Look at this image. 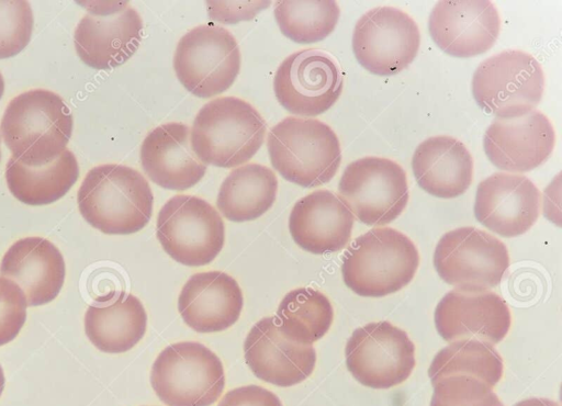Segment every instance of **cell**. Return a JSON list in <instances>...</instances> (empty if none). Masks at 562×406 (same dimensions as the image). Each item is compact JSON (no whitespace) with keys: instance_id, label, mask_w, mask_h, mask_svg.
I'll list each match as a JSON object with an SVG mask.
<instances>
[{"instance_id":"4fadbf2b","label":"cell","mask_w":562,"mask_h":406,"mask_svg":"<svg viewBox=\"0 0 562 406\" xmlns=\"http://www.w3.org/2000/svg\"><path fill=\"white\" fill-rule=\"evenodd\" d=\"M420 45L416 22L394 7L367 11L356 22L352 50L358 63L378 76H393L407 68Z\"/></svg>"},{"instance_id":"5b68a950","label":"cell","mask_w":562,"mask_h":406,"mask_svg":"<svg viewBox=\"0 0 562 406\" xmlns=\"http://www.w3.org/2000/svg\"><path fill=\"white\" fill-rule=\"evenodd\" d=\"M267 148L271 165L281 177L303 188L329 182L341 162L336 133L316 119H283L270 129Z\"/></svg>"},{"instance_id":"cb8c5ba5","label":"cell","mask_w":562,"mask_h":406,"mask_svg":"<svg viewBox=\"0 0 562 406\" xmlns=\"http://www.w3.org/2000/svg\"><path fill=\"white\" fill-rule=\"evenodd\" d=\"M243 304V292L237 281L223 271L191 275L178 297L182 319L198 332L229 328L239 318Z\"/></svg>"},{"instance_id":"f546056e","label":"cell","mask_w":562,"mask_h":406,"mask_svg":"<svg viewBox=\"0 0 562 406\" xmlns=\"http://www.w3.org/2000/svg\"><path fill=\"white\" fill-rule=\"evenodd\" d=\"M428 375L432 385L447 376L467 375L493 388L502 379L503 360L490 343L473 339L457 340L435 356Z\"/></svg>"},{"instance_id":"9a60e30c","label":"cell","mask_w":562,"mask_h":406,"mask_svg":"<svg viewBox=\"0 0 562 406\" xmlns=\"http://www.w3.org/2000/svg\"><path fill=\"white\" fill-rule=\"evenodd\" d=\"M342 76L336 60L319 49L289 55L278 67L273 90L290 113L316 116L330 109L342 91Z\"/></svg>"},{"instance_id":"74e56055","label":"cell","mask_w":562,"mask_h":406,"mask_svg":"<svg viewBox=\"0 0 562 406\" xmlns=\"http://www.w3.org/2000/svg\"><path fill=\"white\" fill-rule=\"evenodd\" d=\"M4 382H5V380H4L3 370H2V368L0 365V396H1L2 391L4 388Z\"/></svg>"},{"instance_id":"83f0119b","label":"cell","mask_w":562,"mask_h":406,"mask_svg":"<svg viewBox=\"0 0 562 406\" xmlns=\"http://www.w3.org/2000/svg\"><path fill=\"white\" fill-rule=\"evenodd\" d=\"M79 166L70 149L42 167H27L10 158L5 180L12 195L27 205H46L63 198L76 183Z\"/></svg>"},{"instance_id":"484cf974","label":"cell","mask_w":562,"mask_h":406,"mask_svg":"<svg viewBox=\"0 0 562 406\" xmlns=\"http://www.w3.org/2000/svg\"><path fill=\"white\" fill-rule=\"evenodd\" d=\"M147 314L133 294L121 292L109 304L91 305L85 314V331L97 349L122 353L144 337Z\"/></svg>"},{"instance_id":"1f68e13d","label":"cell","mask_w":562,"mask_h":406,"mask_svg":"<svg viewBox=\"0 0 562 406\" xmlns=\"http://www.w3.org/2000/svg\"><path fill=\"white\" fill-rule=\"evenodd\" d=\"M432 386L430 406H504L490 386L472 376H447Z\"/></svg>"},{"instance_id":"ac0fdd59","label":"cell","mask_w":562,"mask_h":406,"mask_svg":"<svg viewBox=\"0 0 562 406\" xmlns=\"http://www.w3.org/2000/svg\"><path fill=\"white\" fill-rule=\"evenodd\" d=\"M555 132L540 111L514 119H496L486 128L483 147L488 160L498 169L527 172L542 165L551 155Z\"/></svg>"},{"instance_id":"2e32d148","label":"cell","mask_w":562,"mask_h":406,"mask_svg":"<svg viewBox=\"0 0 562 406\" xmlns=\"http://www.w3.org/2000/svg\"><path fill=\"white\" fill-rule=\"evenodd\" d=\"M432 41L446 54L468 58L482 55L496 42L501 18L487 0H445L429 15Z\"/></svg>"},{"instance_id":"ab89813d","label":"cell","mask_w":562,"mask_h":406,"mask_svg":"<svg viewBox=\"0 0 562 406\" xmlns=\"http://www.w3.org/2000/svg\"><path fill=\"white\" fill-rule=\"evenodd\" d=\"M0 160H1V136H0Z\"/></svg>"},{"instance_id":"603a6c76","label":"cell","mask_w":562,"mask_h":406,"mask_svg":"<svg viewBox=\"0 0 562 406\" xmlns=\"http://www.w3.org/2000/svg\"><path fill=\"white\" fill-rule=\"evenodd\" d=\"M355 216L328 190H316L300 199L290 213L289 230L294 243L315 255L339 251L348 244Z\"/></svg>"},{"instance_id":"d6a6232c","label":"cell","mask_w":562,"mask_h":406,"mask_svg":"<svg viewBox=\"0 0 562 406\" xmlns=\"http://www.w3.org/2000/svg\"><path fill=\"white\" fill-rule=\"evenodd\" d=\"M33 24L27 1H0V59L15 56L26 47Z\"/></svg>"},{"instance_id":"7a4b0ae2","label":"cell","mask_w":562,"mask_h":406,"mask_svg":"<svg viewBox=\"0 0 562 406\" xmlns=\"http://www.w3.org/2000/svg\"><path fill=\"white\" fill-rule=\"evenodd\" d=\"M72 123L71 112L61 97L49 90L33 89L9 102L0 133L12 158L27 167H42L66 149Z\"/></svg>"},{"instance_id":"d590c367","label":"cell","mask_w":562,"mask_h":406,"mask_svg":"<svg viewBox=\"0 0 562 406\" xmlns=\"http://www.w3.org/2000/svg\"><path fill=\"white\" fill-rule=\"evenodd\" d=\"M217 406H282V403L265 387L245 385L228 391Z\"/></svg>"},{"instance_id":"ba28073f","label":"cell","mask_w":562,"mask_h":406,"mask_svg":"<svg viewBox=\"0 0 562 406\" xmlns=\"http://www.w3.org/2000/svg\"><path fill=\"white\" fill-rule=\"evenodd\" d=\"M240 50L226 29L202 24L178 42L173 69L180 83L199 98H212L226 91L240 70Z\"/></svg>"},{"instance_id":"e0dca14e","label":"cell","mask_w":562,"mask_h":406,"mask_svg":"<svg viewBox=\"0 0 562 406\" xmlns=\"http://www.w3.org/2000/svg\"><path fill=\"white\" fill-rule=\"evenodd\" d=\"M540 213V192L527 177L495 172L476 189L475 218L503 237H516L531 228Z\"/></svg>"},{"instance_id":"8fae6325","label":"cell","mask_w":562,"mask_h":406,"mask_svg":"<svg viewBox=\"0 0 562 406\" xmlns=\"http://www.w3.org/2000/svg\"><path fill=\"white\" fill-rule=\"evenodd\" d=\"M405 170L395 161L369 156L350 162L338 183V198L361 223L393 222L408 202Z\"/></svg>"},{"instance_id":"44dd1931","label":"cell","mask_w":562,"mask_h":406,"mask_svg":"<svg viewBox=\"0 0 562 406\" xmlns=\"http://www.w3.org/2000/svg\"><path fill=\"white\" fill-rule=\"evenodd\" d=\"M139 156L146 176L168 190L192 188L206 172L192 150L190 127L179 122L155 127L143 140Z\"/></svg>"},{"instance_id":"f1b7e54d","label":"cell","mask_w":562,"mask_h":406,"mask_svg":"<svg viewBox=\"0 0 562 406\" xmlns=\"http://www.w3.org/2000/svg\"><path fill=\"white\" fill-rule=\"evenodd\" d=\"M277 315L282 334L302 345H312L325 336L334 319L329 300L311 287L286 293L279 304Z\"/></svg>"},{"instance_id":"836d02e7","label":"cell","mask_w":562,"mask_h":406,"mask_svg":"<svg viewBox=\"0 0 562 406\" xmlns=\"http://www.w3.org/2000/svg\"><path fill=\"white\" fill-rule=\"evenodd\" d=\"M26 298L21 287L0 277V347L12 341L26 320Z\"/></svg>"},{"instance_id":"d6986e66","label":"cell","mask_w":562,"mask_h":406,"mask_svg":"<svg viewBox=\"0 0 562 406\" xmlns=\"http://www.w3.org/2000/svg\"><path fill=\"white\" fill-rule=\"evenodd\" d=\"M435 325L446 341L473 339L493 346L508 332L510 312L506 302L494 292L454 289L436 306Z\"/></svg>"},{"instance_id":"3957f363","label":"cell","mask_w":562,"mask_h":406,"mask_svg":"<svg viewBox=\"0 0 562 406\" xmlns=\"http://www.w3.org/2000/svg\"><path fill=\"white\" fill-rule=\"evenodd\" d=\"M266 131L265 120L250 103L221 97L198 112L190 128L191 147L204 165L233 168L256 155Z\"/></svg>"},{"instance_id":"d4e9b609","label":"cell","mask_w":562,"mask_h":406,"mask_svg":"<svg viewBox=\"0 0 562 406\" xmlns=\"http://www.w3.org/2000/svg\"><path fill=\"white\" fill-rule=\"evenodd\" d=\"M412 169L418 185L436 198L463 194L473 178V159L457 138L438 135L423 140L415 149Z\"/></svg>"},{"instance_id":"e575fe53","label":"cell","mask_w":562,"mask_h":406,"mask_svg":"<svg viewBox=\"0 0 562 406\" xmlns=\"http://www.w3.org/2000/svg\"><path fill=\"white\" fill-rule=\"evenodd\" d=\"M271 1H206L209 18L224 24L254 19Z\"/></svg>"},{"instance_id":"6da1fadb","label":"cell","mask_w":562,"mask_h":406,"mask_svg":"<svg viewBox=\"0 0 562 406\" xmlns=\"http://www.w3.org/2000/svg\"><path fill=\"white\" fill-rule=\"evenodd\" d=\"M82 217L108 235H128L143 229L153 213L154 195L136 169L104 163L88 171L78 190Z\"/></svg>"},{"instance_id":"8992f818","label":"cell","mask_w":562,"mask_h":406,"mask_svg":"<svg viewBox=\"0 0 562 406\" xmlns=\"http://www.w3.org/2000/svg\"><path fill=\"white\" fill-rule=\"evenodd\" d=\"M150 383L167 406H211L224 391L225 373L220 358L207 347L180 341L158 354Z\"/></svg>"},{"instance_id":"7402d4cb","label":"cell","mask_w":562,"mask_h":406,"mask_svg":"<svg viewBox=\"0 0 562 406\" xmlns=\"http://www.w3.org/2000/svg\"><path fill=\"white\" fill-rule=\"evenodd\" d=\"M0 274L21 287L27 306H40L59 294L66 268L61 252L53 243L42 237H25L5 251Z\"/></svg>"},{"instance_id":"52a82bcc","label":"cell","mask_w":562,"mask_h":406,"mask_svg":"<svg viewBox=\"0 0 562 406\" xmlns=\"http://www.w3.org/2000/svg\"><path fill=\"white\" fill-rule=\"evenodd\" d=\"M544 74L530 54L507 49L483 60L472 77L475 102L496 119L526 115L539 104Z\"/></svg>"},{"instance_id":"4316f807","label":"cell","mask_w":562,"mask_h":406,"mask_svg":"<svg viewBox=\"0 0 562 406\" xmlns=\"http://www.w3.org/2000/svg\"><path fill=\"white\" fill-rule=\"evenodd\" d=\"M278 192L274 172L259 163H247L233 169L222 182L216 206L228 221H254L272 206Z\"/></svg>"},{"instance_id":"9c48e42d","label":"cell","mask_w":562,"mask_h":406,"mask_svg":"<svg viewBox=\"0 0 562 406\" xmlns=\"http://www.w3.org/2000/svg\"><path fill=\"white\" fill-rule=\"evenodd\" d=\"M156 235L173 260L201 267L212 262L222 250L225 226L218 212L205 200L177 194L160 208Z\"/></svg>"},{"instance_id":"30bf717a","label":"cell","mask_w":562,"mask_h":406,"mask_svg":"<svg viewBox=\"0 0 562 406\" xmlns=\"http://www.w3.org/2000/svg\"><path fill=\"white\" fill-rule=\"evenodd\" d=\"M434 266L456 290L482 292L501 283L509 268V255L495 236L472 226L459 227L439 239Z\"/></svg>"},{"instance_id":"4dcf8cb0","label":"cell","mask_w":562,"mask_h":406,"mask_svg":"<svg viewBox=\"0 0 562 406\" xmlns=\"http://www.w3.org/2000/svg\"><path fill=\"white\" fill-rule=\"evenodd\" d=\"M340 9L336 1H278L274 18L281 33L300 44L326 38L336 27Z\"/></svg>"},{"instance_id":"ffe728a7","label":"cell","mask_w":562,"mask_h":406,"mask_svg":"<svg viewBox=\"0 0 562 406\" xmlns=\"http://www.w3.org/2000/svg\"><path fill=\"white\" fill-rule=\"evenodd\" d=\"M244 354L258 379L281 387L303 382L316 364L314 347L286 338L276 317L261 318L250 328L244 342Z\"/></svg>"},{"instance_id":"8d00e7d4","label":"cell","mask_w":562,"mask_h":406,"mask_svg":"<svg viewBox=\"0 0 562 406\" xmlns=\"http://www.w3.org/2000/svg\"><path fill=\"white\" fill-rule=\"evenodd\" d=\"M514 406H560L557 402L548 398H528L524 399Z\"/></svg>"},{"instance_id":"5bb4252c","label":"cell","mask_w":562,"mask_h":406,"mask_svg":"<svg viewBox=\"0 0 562 406\" xmlns=\"http://www.w3.org/2000/svg\"><path fill=\"white\" fill-rule=\"evenodd\" d=\"M346 364L362 385L385 390L403 383L415 366V347L407 334L389 322L356 329L346 345Z\"/></svg>"},{"instance_id":"7c38bea8","label":"cell","mask_w":562,"mask_h":406,"mask_svg":"<svg viewBox=\"0 0 562 406\" xmlns=\"http://www.w3.org/2000/svg\"><path fill=\"white\" fill-rule=\"evenodd\" d=\"M87 8L74 34L79 58L100 70L126 63L142 41L139 13L126 1H90Z\"/></svg>"},{"instance_id":"f35d334b","label":"cell","mask_w":562,"mask_h":406,"mask_svg":"<svg viewBox=\"0 0 562 406\" xmlns=\"http://www.w3.org/2000/svg\"><path fill=\"white\" fill-rule=\"evenodd\" d=\"M3 91H4V81H3V77H2V75L0 72V99H1V97L3 94Z\"/></svg>"},{"instance_id":"277c9868","label":"cell","mask_w":562,"mask_h":406,"mask_svg":"<svg viewBox=\"0 0 562 406\" xmlns=\"http://www.w3.org/2000/svg\"><path fill=\"white\" fill-rule=\"evenodd\" d=\"M418 264V250L406 235L391 227H375L348 247L341 274L356 294L381 297L407 285Z\"/></svg>"}]
</instances>
